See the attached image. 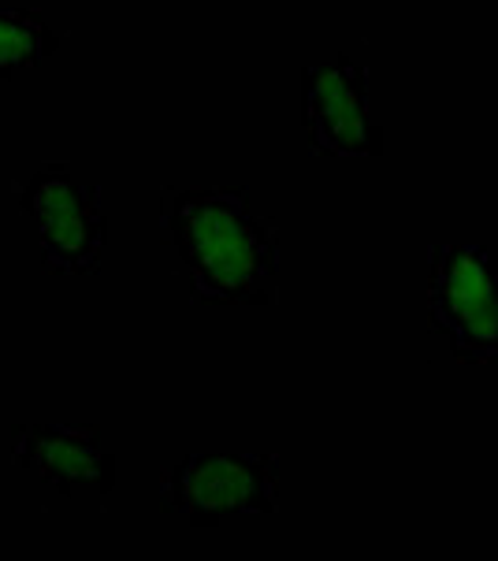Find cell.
Listing matches in <instances>:
<instances>
[{
  "label": "cell",
  "mask_w": 498,
  "mask_h": 561,
  "mask_svg": "<svg viewBox=\"0 0 498 561\" xmlns=\"http://www.w3.org/2000/svg\"><path fill=\"white\" fill-rule=\"evenodd\" d=\"M160 220L197 306H272L280 227L231 186H165Z\"/></svg>",
  "instance_id": "1"
},
{
  "label": "cell",
  "mask_w": 498,
  "mask_h": 561,
  "mask_svg": "<svg viewBox=\"0 0 498 561\" xmlns=\"http://www.w3.org/2000/svg\"><path fill=\"white\" fill-rule=\"evenodd\" d=\"M160 510L190 528H224L280 510V458L272 450H190L168 469Z\"/></svg>",
  "instance_id": "2"
},
{
  "label": "cell",
  "mask_w": 498,
  "mask_h": 561,
  "mask_svg": "<svg viewBox=\"0 0 498 561\" xmlns=\"http://www.w3.org/2000/svg\"><path fill=\"white\" fill-rule=\"evenodd\" d=\"M428 323L454 360L498 365V256L476 242H435L428 256Z\"/></svg>",
  "instance_id": "3"
},
{
  "label": "cell",
  "mask_w": 498,
  "mask_h": 561,
  "mask_svg": "<svg viewBox=\"0 0 498 561\" xmlns=\"http://www.w3.org/2000/svg\"><path fill=\"white\" fill-rule=\"evenodd\" d=\"M19 213L31 220L42 242V264L49 275H93L109 250V213L101 194L64 160L34 168L19 186Z\"/></svg>",
  "instance_id": "4"
},
{
  "label": "cell",
  "mask_w": 498,
  "mask_h": 561,
  "mask_svg": "<svg viewBox=\"0 0 498 561\" xmlns=\"http://www.w3.org/2000/svg\"><path fill=\"white\" fill-rule=\"evenodd\" d=\"M302 127L316 157H383V127L369 116V71L353 56L302 68Z\"/></svg>",
  "instance_id": "5"
},
{
  "label": "cell",
  "mask_w": 498,
  "mask_h": 561,
  "mask_svg": "<svg viewBox=\"0 0 498 561\" xmlns=\"http://www.w3.org/2000/svg\"><path fill=\"white\" fill-rule=\"evenodd\" d=\"M12 461L23 472L42 477L60 494L79 488L101 491L109 499L116 491V450H109L98 424L67 421H23L12 427Z\"/></svg>",
  "instance_id": "6"
},
{
  "label": "cell",
  "mask_w": 498,
  "mask_h": 561,
  "mask_svg": "<svg viewBox=\"0 0 498 561\" xmlns=\"http://www.w3.org/2000/svg\"><path fill=\"white\" fill-rule=\"evenodd\" d=\"M60 49V31L34 8L0 4V79L34 71Z\"/></svg>",
  "instance_id": "7"
}]
</instances>
